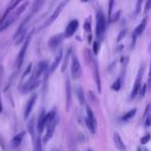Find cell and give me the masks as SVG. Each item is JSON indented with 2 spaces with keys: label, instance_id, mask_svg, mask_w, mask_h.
I'll return each instance as SVG.
<instances>
[{
  "label": "cell",
  "instance_id": "cell-7",
  "mask_svg": "<svg viewBox=\"0 0 151 151\" xmlns=\"http://www.w3.org/2000/svg\"><path fill=\"white\" fill-rule=\"evenodd\" d=\"M144 69H145V65L142 64V66L140 67V69H139V71H138V75H137L136 81H134V87H132V93H130V99H134V97L137 96V94H138V92L140 91V89H141V82H142Z\"/></svg>",
  "mask_w": 151,
  "mask_h": 151
},
{
  "label": "cell",
  "instance_id": "cell-28",
  "mask_svg": "<svg viewBox=\"0 0 151 151\" xmlns=\"http://www.w3.org/2000/svg\"><path fill=\"white\" fill-rule=\"evenodd\" d=\"M115 0H109V9H108V16H109V19L111 20L112 18V13H113V6Z\"/></svg>",
  "mask_w": 151,
  "mask_h": 151
},
{
  "label": "cell",
  "instance_id": "cell-6",
  "mask_svg": "<svg viewBox=\"0 0 151 151\" xmlns=\"http://www.w3.org/2000/svg\"><path fill=\"white\" fill-rule=\"evenodd\" d=\"M67 2H68V0H64L63 2H61L60 4L58 5V7H57V9H55V12H54V13H53V15L51 16V17L49 18V19L47 20L46 22H45L44 25H42V27H40V29H45V28L49 27V26H50L51 24H52L53 22H54L55 20H56L57 18H58L59 16H60V14L62 13V11H63V9H64V6H65V4H66Z\"/></svg>",
  "mask_w": 151,
  "mask_h": 151
},
{
  "label": "cell",
  "instance_id": "cell-29",
  "mask_svg": "<svg viewBox=\"0 0 151 151\" xmlns=\"http://www.w3.org/2000/svg\"><path fill=\"white\" fill-rule=\"evenodd\" d=\"M150 140H151V134H146L145 136L142 137V139H141V144H143V145L147 144V143H148Z\"/></svg>",
  "mask_w": 151,
  "mask_h": 151
},
{
  "label": "cell",
  "instance_id": "cell-39",
  "mask_svg": "<svg viewBox=\"0 0 151 151\" xmlns=\"http://www.w3.org/2000/svg\"><path fill=\"white\" fill-rule=\"evenodd\" d=\"M3 111V107H2V101H1V97H0V113Z\"/></svg>",
  "mask_w": 151,
  "mask_h": 151
},
{
  "label": "cell",
  "instance_id": "cell-8",
  "mask_svg": "<svg viewBox=\"0 0 151 151\" xmlns=\"http://www.w3.org/2000/svg\"><path fill=\"white\" fill-rule=\"evenodd\" d=\"M79 27V21L78 20H71L68 24H67L66 28H65V31H64V37L69 38L76 33L77 29Z\"/></svg>",
  "mask_w": 151,
  "mask_h": 151
},
{
  "label": "cell",
  "instance_id": "cell-36",
  "mask_svg": "<svg viewBox=\"0 0 151 151\" xmlns=\"http://www.w3.org/2000/svg\"><path fill=\"white\" fill-rule=\"evenodd\" d=\"M147 86H148V88H151V64H150V71H149L148 80H147Z\"/></svg>",
  "mask_w": 151,
  "mask_h": 151
},
{
  "label": "cell",
  "instance_id": "cell-3",
  "mask_svg": "<svg viewBox=\"0 0 151 151\" xmlns=\"http://www.w3.org/2000/svg\"><path fill=\"white\" fill-rule=\"evenodd\" d=\"M31 36H32V33H30L29 35L27 36V38L25 40V42H24L23 46H22L21 50H20L19 54H18V56H17V59H16V67H17L18 69L22 66V64H23V62H24V59H25V57H26L28 47H29V45H30V40H31Z\"/></svg>",
  "mask_w": 151,
  "mask_h": 151
},
{
  "label": "cell",
  "instance_id": "cell-42",
  "mask_svg": "<svg viewBox=\"0 0 151 151\" xmlns=\"http://www.w3.org/2000/svg\"><path fill=\"white\" fill-rule=\"evenodd\" d=\"M143 151H149V150H148V149H144Z\"/></svg>",
  "mask_w": 151,
  "mask_h": 151
},
{
  "label": "cell",
  "instance_id": "cell-4",
  "mask_svg": "<svg viewBox=\"0 0 151 151\" xmlns=\"http://www.w3.org/2000/svg\"><path fill=\"white\" fill-rule=\"evenodd\" d=\"M40 84V78H38L34 73H32V76L30 77L29 80L21 87V92L23 93V94H26V93L30 92V91H32L33 89H35Z\"/></svg>",
  "mask_w": 151,
  "mask_h": 151
},
{
  "label": "cell",
  "instance_id": "cell-32",
  "mask_svg": "<svg viewBox=\"0 0 151 151\" xmlns=\"http://www.w3.org/2000/svg\"><path fill=\"white\" fill-rule=\"evenodd\" d=\"M150 9H151V0H147L146 4H145V9H144V12H145V13H147V12H148Z\"/></svg>",
  "mask_w": 151,
  "mask_h": 151
},
{
  "label": "cell",
  "instance_id": "cell-43",
  "mask_svg": "<svg viewBox=\"0 0 151 151\" xmlns=\"http://www.w3.org/2000/svg\"><path fill=\"white\" fill-rule=\"evenodd\" d=\"M87 151H92V150H87Z\"/></svg>",
  "mask_w": 151,
  "mask_h": 151
},
{
  "label": "cell",
  "instance_id": "cell-18",
  "mask_svg": "<svg viewBox=\"0 0 151 151\" xmlns=\"http://www.w3.org/2000/svg\"><path fill=\"white\" fill-rule=\"evenodd\" d=\"M46 126H47V123H46V113H45V111L42 110V114H40V118H38V120H37V125H36L38 134H42V132H44L45 128H46Z\"/></svg>",
  "mask_w": 151,
  "mask_h": 151
},
{
  "label": "cell",
  "instance_id": "cell-13",
  "mask_svg": "<svg viewBox=\"0 0 151 151\" xmlns=\"http://www.w3.org/2000/svg\"><path fill=\"white\" fill-rule=\"evenodd\" d=\"M36 99H37V95L34 93V94L31 95V97L28 99L27 103H26L25 110H24V118H25V119H27L30 114H31L32 109H33L34 105H35V103H36Z\"/></svg>",
  "mask_w": 151,
  "mask_h": 151
},
{
  "label": "cell",
  "instance_id": "cell-2",
  "mask_svg": "<svg viewBox=\"0 0 151 151\" xmlns=\"http://www.w3.org/2000/svg\"><path fill=\"white\" fill-rule=\"evenodd\" d=\"M107 29V20L101 12L96 13V36L99 40H101L104 37V34Z\"/></svg>",
  "mask_w": 151,
  "mask_h": 151
},
{
  "label": "cell",
  "instance_id": "cell-17",
  "mask_svg": "<svg viewBox=\"0 0 151 151\" xmlns=\"http://www.w3.org/2000/svg\"><path fill=\"white\" fill-rule=\"evenodd\" d=\"M48 65H49L48 61H40V62L37 64V66H36L35 70H34L33 73L37 76L38 78H40V76L44 75L45 73H48V71H47V69H48Z\"/></svg>",
  "mask_w": 151,
  "mask_h": 151
},
{
  "label": "cell",
  "instance_id": "cell-25",
  "mask_svg": "<svg viewBox=\"0 0 151 151\" xmlns=\"http://www.w3.org/2000/svg\"><path fill=\"white\" fill-rule=\"evenodd\" d=\"M121 85H122V79L119 78V79H117L115 82H114L113 85H112V89H113V90H115V91L120 90V88H121Z\"/></svg>",
  "mask_w": 151,
  "mask_h": 151
},
{
  "label": "cell",
  "instance_id": "cell-31",
  "mask_svg": "<svg viewBox=\"0 0 151 151\" xmlns=\"http://www.w3.org/2000/svg\"><path fill=\"white\" fill-rule=\"evenodd\" d=\"M145 125L150 126L151 125V114H149L146 118H145Z\"/></svg>",
  "mask_w": 151,
  "mask_h": 151
},
{
  "label": "cell",
  "instance_id": "cell-19",
  "mask_svg": "<svg viewBox=\"0 0 151 151\" xmlns=\"http://www.w3.org/2000/svg\"><path fill=\"white\" fill-rule=\"evenodd\" d=\"M114 144H115V146L117 147L118 150H120V151H125L126 150L125 144L123 143L121 137H120V134H118V132H115V134H114Z\"/></svg>",
  "mask_w": 151,
  "mask_h": 151
},
{
  "label": "cell",
  "instance_id": "cell-41",
  "mask_svg": "<svg viewBox=\"0 0 151 151\" xmlns=\"http://www.w3.org/2000/svg\"><path fill=\"white\" fill-rule=\"evenodd\" d=\"M138 151H142V149H141V148H138Z\"/></svg>",
  "mask_w": 151,
  "mask_h": 151
},
{
  "label": "cell",
  "instance_id": "cell-5",
  "mask_svg": "<svg viewBox=\"0 0 151 151\" xmlns=\"http://www.w3.org/2000/svg\"><path fill=\"white\" fill-rule=\"evenodd\" d=\"M70 70H71V78L73 80H78L82 77V66L79 61L77 55H73L71 57V65H70Z\"/></svg>",
  "mask_w": 151,
  "mask_h": 151
},
{
  "label": "cell",
  "instance_id": "cell-38",
  "mask_svg": "<svg viewBox=\"0 0 151 151\" xmlns=\"http://www.w3.org/2000/svg\"><path fill=\"white\" fill-rule=\"evenodd\" d=\"M145 89H146V85H144V86H143V90H141V96H144L145 95Z\"/></svg>",
  "mask_w": 151,
  "mask_h": 151
},
{
  "label": "cell",
  "instance_id": "cell-21",
  "mask_svg": "<svg viewBox=\"0 0 151 151\" xmlns=\"http://www.w3.org/2000/svg\"><path fill=\"white\" fill-rule=\"evenodd\" d=\"M76 94L77 97L79 99V103L82 106H86V99H85V94H84V90L81 86H77L76 87Z\"/></svg>",
  "mask_w": 151,
  "mask_h": 151
},
{
  "label": "cell",
  "instance_id": "cell-12",
  "mask_svg": "<svg viewBox=\"0 0 151 151\" xmlns=\"http://www.w3.org/2000/svg\"><path fill=\"white\" fill-rule=\"evenodd\" d=\"M63 38H64V34H56V35H53L52 37H50L48 42V46L51 50H55L59 47V45L62 42Z\"/></svg>",
  "mask_w": 151,
  "mask_h": 151
},
{
  "label": "cell",
  "instance_id": "cell-27",
  "mask_svg": "<svg viewBox=\"0 0 151 151\" xmlns=\"http://www.w3.org/2000/svg\"><path fill=\"white\" fill-rule=\"evenodd\" d=\"M144 0H138L137 1V5H136V12H134V15L138 16L139 14L141 13V11H142V3Z\"/></svg>",
  "mask_w": 151,
  "mask_h": 151
},
{
  "label": "cell",
  "instance_id": "cell-1",
  "mask_svg": "<svg viewBox=\"0 0 151 151\" xmlns=\"http://www.w3.org/2000/svg\"><path fill=\"white\" fill-rule=\"evenodd\" d=\"M27 6H28V2L26 1V2H24L22 5L16 7L14 11H12L9 15H6V17L5 18L0 19V32L3 31V30H5L9 26H11L12 24H13L14 22H15L16 20H17L18 18L22 15V13L25 11V9Z\"/></svg>",
  "mask_w": 151,
  "mask_h": 151
},
{
  "label": "cell",
  "instance_id": "cell-34",
  "mask_svg": "<svg viewBox=\"0 0 151 151\" xmlns=\"http://www.w3.org/2000/svg\"><path fill=\"white\" fill-rule=\"evenodd\" d=\"M93 53H94L95 55L99 53V42H95L94 44H93Z\"/></svg>",
  "mask_w": 151,
  "mask_h": 151
},
{
  "label": "cell",
  "instance_id": "cell-40",
  "mask_svg": "<svg viewBox=\"0 0 151 151\" xmlns=\"http://www.w3.org/2000/svg\"><path fill=\"white\" fill-rule=\"evenodd\" d=\"M87 1H89V0H81V2H87Z\"/></svg>",
  "mask_w": 151,
  "mask_h": 151
},
{
  "label": "cell",
  "instance_id": "cell-16",
  "mask_svg": "<svg viewBox=\"0 0 151 151\" xmlns=\"http://www.w3.org/2000/svg\"><path fill=\"white\" fill-rule=\"evenodd\" d=\"M57 118L54 120V121L52 122V123H50L48 126H47V134L46 136H45V139H44V142L47 143L49 140H50L51 138L53 137V134H54V132H55V128H56V125H57Z\"/></svg>",
  "mask_w": 151,
  "mask_h": 151
},
{
  "label": "cell",
  "instance_id": "cell-44",
  "mask_svg": "<svg viewBox=\"0 0 151 151\" xmlns=\"http://www.w3.org/2000/svg\"><path fill=\"white\" fill-rule=\"evenodd\" d=\"M68 1H69V0H68Z\"/></svg>",
  "mask_w": 151,
  "mask_h": 151
},
{
  "label": "cell",
  "instance_id": "cell-24",
  "mask_svg": "<svg viewBox=\"0 0 151 151\" xmlns=\"http://www.w3.org/2000/svg\"><path fill=\"white\" fill-rule=\"evenodd\" d=\"M70 54H71V48H70V49H68V51H67L66 54H65L64 58H63L62 67H61V71H62V73H64L65 69H66V67H67V63H68L69 57H70Z\"/></svg>",
  "mask_w": 151,
  "mask_h": 151
},
{
  "label": "cell",
  "instance_id": "cell-22",
  "mask_svg": "<svg viewBox=\"0 0 151 151\" xmlns=\"http://www.w3.org/2000/svg\"><path fill=\"white\" fill-rule=\"evenodd\" d=\"M84 56H85V59H86L87 63H89V64L92 65V63L94 62V60H95L94 56H93V52H92V51H91L90 49L86 48L84 50Z\"/></svg>",
  "mask_w": 151,
  "mask_h": 151
},
{
  "label": "cell",
  "instance_id": "cell-14",
  "mask_svg": "<svg viewBox=\"0 0 151 151\" xmlns=\"http://www.w3.org/2000/svg\"><path fill=\"white\" fill-rule=\"evenodd\" d=\"M146 25H147V17H145L144 19L142 20L140 24L136 27V29L134 30V34H132V46L134 47V42H136V38L138 36H140L141 34L144 32L145 28H146Z\"/></svg>",
  "mask_w": 151,
  "mask_h": 151
},
{
  "label": "cell",
  "instance_id": "cell-30",
  "mask_svg": "<svg viewBox=\"0 0 151 151\" xmlns=\"http://www.w3.org/2000/svg\"><path fill=\"white\" fill-rule=\"evenodd\" d=\"M84 29L86 30L87 32H90L91 31V28H90V22H89V19H87V21L85 22V24H84Z\"/></svg>",
  "mask_w": 151,
  "mask_h": 151
},
{
  "label": "cell",
  "instance_id": "cell-15",
  "mask_svg": "<svg viewBox=\"0 0 151 151\" xmlns=\"http://www.w3.org/2000/svg\"><path fill=\"white\" fill-rule=\"evenodd\" d=\"M24 136H25V132H20V134H16V136L12 139L11 142H9V148L16 149L17 147H19L20 145H21L22 141H23Z\"/></svg>",
  "mask_w": 151,
  "mask_h": 151
},
{
  "label": "cell",
  "instance_id": "cell-20",
  "mask_svg": "<svg viewBox=\"0 0 151 151\" xmlns=\"http://www.w3.org/2000/svg\"><path fill=\"white\" fill-rule=\"evenodd\" d=\"M46 0H34L33 3H32L31 6V12H30V15H35L36 13L40 11V9L42 7V5L45 4Z\"/></svg>",
  "mask_w": 151,
  "mask_h": 151
},
{
  "label": "cell",
  "instance_id": "cell-26",
  "mask_svg": "<svg viewBox=\"0 0 151 151\" xmlns=\"http://www.w3.org/2000/svg\"><path fill=\"white\" fill-rule=\"evenodd\" d=\"M28 132L32 137H34V119H31L28 123Z\"/></svg>",
  "mask_w": 151,
  "mask_h": 151
},
{
  "label": "cell",
  "instance_id": "cell-33",
  "mask_svg": "<svg viewBox=\"0 0 151 151\" xmlns=\"http://www.w3.org/2000/svg\"><path fill=\"white\" fill-rule=\"evenodd\" d=\"M125 34H126V30H122L121 32H120V34L118 35V37H117V42H120V40H122V38L125 36Z\"/></svg>",
  "mask_w": 151,
  "mask_h": 151
},
{
  "label": "cell",
  "instance_id": "cell-37",
  "mask_svg": "<svg viewBox=\"0 0 151 151\" xmlns=\"http://www.w3.org/2000/svg\"><path fill=\"white\" fill-rule=\"evenodd\" d=\"M30 69H31V64L28 65L27 69H26V70L24 71V75H23V77H22V79H24V78H25V76H27V75H28V73L30 71Z\"/></svg>",
  "mask_w": 151,
  "mask_h": 151
},
{
  "label": "cell",
  "instance_id": "cell-23",
  "mask_svg": "<svg viewBox=\"0 0 151 151\" xmlns=\"http://www.w3.org/2000/svg\"><path fill=\"white\" fill-rule=\"evenodd\" d=\"M136 113H137V109L134 108V109L130 110V111H128L127 113L124 114V115L121 117V120H122V121H128V120H130L132 118L134 117Z\"/></svg>",
  "mask_w": 151,
  "mask_h": 151
},
{
  "label": "cell",
  "instance_id": "cell-11",
  "mask_svg": "<svg viewBox=\"0 0 151 151\" xmlns=\"http://www.w3.org/2000/svg\"><path fill=\"white\" fill-rule=\"evenodd\" d=\"M70 105H71V85L69 79L66 78V80H65V108H66V111H68L70 109Z\"/></svg>",
  "mask_w": 151,
  "mask_h": 151
},
{
  "label": "cell",
  "instance_id": "cell-10",
  "mask_svg": "<svg viewBox=\"0 0 151 151\" xmlns=\"http://www.w3.org/2000/svg\"><path fill=\"white\" fill-rule=\"evenodd\" d=\"M92 67H93V77H94V81H95V84H96L97 91L101 93V75H99V63H97L96 59H95L94 62L92 63Z\"/></svg>",
  "mask_w": 151,
  "mask_h": 151
},
{
  "label": "cell",
  "instance_id": "cell-35",
  "mask_svg": "<svg viewBox=\"0 0 151 151\" xmlns=\"http://www.w3.org/2000/svg\"><path fill=\"white\" fill-rule=\"evenodd\" d=\"M119 15H120V12H118L117 14H115V17H112L111 18V20H110V22H112V23H114V22H116L118 19H119Z\"/></svg>",
  "mask_w": 151,
  "mask_h": 151
},
{
  "label": "cell",
  "instance_id": "cell-9",
  "mask_svg": "<svg viewBox=\"0 0 151 151\" xmlns=\"http://www.w3.org/2000/svg\"><path fill=\"white\" fill-rule=\"evenodd\" d=\"M62 58H63V51H62V49H59L58 52H57L56 55H55L54 60H53V62L51 63L50 67H49V69H48V73H49V75H51V73H53L55 70H56V68L58 67L59 63L61 62Z\"/></svg>",
  "mask_w": 151,
  "mask_h": 151
}]
</instances>
